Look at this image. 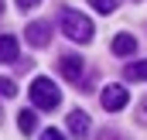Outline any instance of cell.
Masks as SVG:
<instances>
[{"mask_svg": "<svg viewBox=\"0 0 147 140\" xmlns=\"http://www.w3.org/2000/svg\"><path fill=\"white\" fill-rule=\"evenodd\" d=\"M58 24H62V34H65V38H72V41H79V44L92 41V34H96L92 21H89L86 14L72 10V7H65V10L58 14Z\"/></svg>", "mask_w": 147, "mask_h": 140, "instance_id": "obj_1", "label": "cell"}, {"mask_svg": "<svg viewBox=\"0 0 147 140\" xmlns=\"http://www.w3.org/2000/svg\"><path fill=\"white\" fill-rule=\"evenodd\" d=\"M28 92H31V103H34L38 109H55V106L62 103V89H58L51 79H45V75H38Z\"/></svg>", "mask_w": 147, "mask_h": 140, "instance_id": "obj_2", "label": "cell"}, {"mask_svg": "<svg viewBox=\"0 0 147 140\" xmlns=\"http://www.w3.org/2000/svg\"><path fill=\"white\" fill-rule=\"evenodd\" d=\"M99 99H103V109H110V113H120L123 106L130 103V92H127L123 85H116V82H113V85H106V89H103V96H99Z\"/></svg>", "mask_w": 147, "mask_h": 140, "instance_id": "obj_3", "label": "cell"}, {"mask_svg": "<svg viewBox=\"0 0 147 140\" xmlns=\"http://www.w3.org/2000/svg\"><path fill=\"white\" fill-rule=\"evenodd\" d=\"M28 44L31 48H45L48 41H51V24H45V21H34V24H28Z\"/></svg>", "mask_w": 147, "mask_h": 140, "instance_id": "obj_4", "label": "cell"}, {"mask_svg": "<svg viewBox=\"0 0 147 140\" xmlns=\"http://www.w3.org/2000/svg\"><path fill=\"white\" fill-rule=\"evenodd\" d=\"M58 72H62L69 82H79V79H82V58H79V55H62V58H58Z\"/></svg>", "mask_w": 147, "mask_h": 140, "instance_id": "obj_5", "label": "cell"}, {"mask_svg": "<svg viewBox=\"0 0 147 140\" xmlns=\"http://www.w3.org/2000/svg\"><path fill=\"white\" fill-rule=\"evenodd\" d=\"M17 55H21L17 38H14V34H0V62L10 65V62H17Z\"/></svg>", "mask_w": 147, "mask_h": 140, "instance_id": "obj_6", "label": "cell"}, {"mask_svg": "<svg viewBox=\"0 0 147 140\" xmlns=\"http://www.w3.org/2000/svg\"><path fill=\"white\" fill-rule=\"evenodd\" d=\"M69 130H72L75 137H89V116L82 109H72L69 113Z\"/></svg>", "mask_w": 147, "mask_h": 140, "instance_id": "obj_7", "label": "cell"}, {"mask_svg": "<svg viewBox=\"0 0 147 140\" xmlns=\"http://www.w3.org/2000/svg\"><path fill=\"white\" fill-rule=\"evenodd\" d=\"M113 51L116 55H134L137 51V38L134 34H116L113 38Z\"/></svg>", "mask_w": 147, "mask_h": 140, "instance_id": "obj_8", "label": "cell"}, {"mask_svg": "<svg viewBox=\"0 0 147 140\" xmlns=\"http://www.w3.org/2000/svg\"><path fill=\"white\" fill-rule=\"evenodd\" d=\"M17 127H21V133H34V127H38L34 109H21L17 113Z\"/></svg>", "mask_w": 147, "mask_h": 140, "instance_id": "obj_9", "label": "cell"}, {"mask_svg": "<svg viewBox=\"0 0 147 140\" xmlns=\"http://www.w3.org/2000/svg\"><path fill=\"white\" fill-rule=\"evenodd\" d=\"M127 79H144L147 82V62H130L127 65Z\"/></svg>", "mask_w": 147, "mask_h": 140, "instance_id": "obj_10", "label": "cell"}, {"mask_svg": "<svg viewBox=\"0 0 147 140\" xmlns=\"http://www.w3.org/2000/svg\"><path fill=\"white\" fill-rule=\"evenodd\" d=\"M89 3H92L99 14H113V10L120 7V0H89Z\"/></svg>", "mask_w": 147, "mask_h": 140, "instance_id": "obj_11", "label": "cell"}, {"mask_svg": "<svg viewBox=\"0 0 147 140\" xmlns=\"http://www.w3.org/2000/svg\"><path fill=\"white\" fill-rule=\"evenodd\" d=\"M0 96H3V99H14V96H17V85H14L10 79H0Z\"/></svg>", "mask_w": 147, "mask_h": 140, "instance_id": "obj_12", "label": "cell"}, {"mask_svg": "<svg viewBox=\"0 0 147 140\" xmlns=\"http://www.w3.org/2000/svg\"><path fill=\"white\" fill-rule=\"evenodd\" d=\"M41 140H65V137H62V130H55V127H51V130H45V133H41Z\"/></svg>", "mask_w": 147, "mask_h": 140, "instance_id": "obj_13", "label": "cell"}, {"mask_svg": "<svg viewBox=\"0 0 147 140\" xmlns=\"http://www.w3.org/2000/svg\"><path fill=\"white\" fill-rule=\"evenodd\" d=\"M38 3H41V0H17V7H21V10H31V7H38Z\"/></svg>", "mask_w": 147, "mask_h": 140, "instance_id": "obj_14", "label": "cell"}, {"mask_svg": "<svg viewBox=\"0 0 147 140\" xmlns=\"http://www.w3.org/2000/svg\"><path fill=\"white\" fill-rule=\"evenodd\" d=\"M140 123H147V103H140Z\"/></svg>", "mask_w": 147, "mask_h": 140, "instance_id": "obj_15", "label": "cell"}, {"mask_svg": "<svg viewBox=\"0 0 147 140\" xmlns=\"http://www.w3.org/2000/svg\"><path fill=\"white\" fill-rule=\"evenodd\" d=\"M0 10H3V0H0Z\"/></svg>", "mask_w": 147, "mask_h": 140, "instance_id": "obj_16", "label": "cell"}]
</instances>
